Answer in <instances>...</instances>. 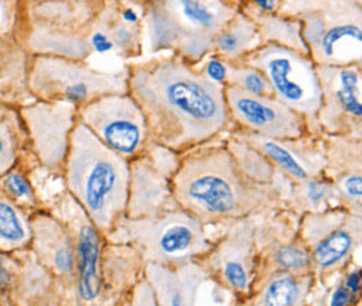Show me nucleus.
<instances>
[{
	"mask_svg": "<svg viewBox=\"0 0 362 306\" xmlns=\"http://www.w3.org/2000/svg\"><path fill=\"white\" fill-rule=\"evenodd\" d=\"M128 88L145 116L149 137L172 150L206 142L228 120L223 86L178 57L134 67Z\"/></svg>",
	"mask_w": 362,
	"mask_h": 306,
	"instance_id": "obj_1",
	"label": "nucleus"
},
{
	"mask_svg": "<svg viewBox=\"0 0 362 306\" xmlns=\"http://www.w3.org/2000/svg\"><path fill=\"white\" fill-rule=\"evenodd\" d=\"M173 191L181 208L200 222L238 219L265 201L224 148L188 155L174 176Z\"/></svg>",
	"mask_w": 362,
	"mask_h": 306,
	"instance_id": "obj_2",
	"label": "nucleus"
},
{
	"mask_svg": "<svg viewBox=\"0 0 362 306\" xmlns=\"http://www.w3.org/2000/svg\"><path fill=\"white\" fill-rule=\"evenodd\" d=\"M72 195L98 230L109 231L127 208L130 173L127 162L104 143L84 123L74 125L66 159Z\"/></svg>",
	"mask_w": 362,
	"mask_h": 306,
	"instance_id": "obj_3",
	"label": "nucleus"
},
{
	"mask_svg": "<svg viewBox=\"0 0 362 306\" xmlns=\"http://www.w3.org/2000/svg\"><path fill=\"white\" fill-rule=\"evenodd\" d=\"M114 234L132 242L149 262L160 265H182L209 252L210 245L200 222L182 210L114 226Z\"/></svg>",
	"mask_w": 362,
	"mask_h": 306,
	"instance_id": "obj_4",
	"label": "nucleus"
},
{
	"mask_svg": "<svg viewBox=\"0 0 362 306\" xmlns=\"http://www.w3.org/2000/svg\"><path fill=\"white\" fill-rule=\"evenodd\" d=\"M269 81L276 99L302 117L316 116L322 107V85L318 68L310 57L282 43L260 46L244 59Z\"/></svg>",
	"mask_w": 362,
	"mask_h": 306,
	"instance_id": "obj_5",
	"label": "nucleus"
},
{
	"mask_svg": "<svg viewBox=\"0 0 362 306\" xmlns=\"http://www.w3.org/2000/svg\"><path fill=\"white\" fill-rule=\"evenodd\" d=\"M31 86L46 102L85 104L110 93H126L128 77L94 71L58 56H39L34 61Z\"/></svg>",
	"mask_w": 362,
	"mask_h": 306,
	"instance_id": "obj_6",
	"label": "nucleus"
},
{
	"mask_svg": "<svg viewBox=\"0 0 362 306\" xmlns=\"http://www.w3.org/2000/svg\"><path fill=\"white\" fill-rule=\"evenodd\" d=\"M168 6L155 21L158 45L177 46L191 57L205 54L233 15L222 0H168Z\"/></svg>",
	"mask_w": 362,
	"mask_h": 306,
	"instance_id": "obj_7",
	"label": "nucleus"
},
{
	"mask_svg": "<svg viewBox=\"0 0 362 306\" xmlns=\"http://www.w3.org/2000/svg\"><path fill=\"white\" fill-rule=\"evenodd\" d=\"M80 111L81 123L124 159L138 155L148 141V124L131 95H104L82 104Z\"/></svg>",
	"mask_w": 362,
	"mask_h": 306,
	"instance_id": "obj_8",
	"label": "nucleus"
},
{
	"mask_svg": "<svg viewBox=\"0 0 362 306\" xmlns=\"http://www.w3.org/2000/svg\"><path fill=\"white\" fill-rule=\"evenodd\" d=\"M224 93L228 113L255 134L276 139H294L302 135V116L278 99L252 95L228 85Z\"/></svg>",
	"mask_w": 362,
	"mask_h": 306,
	"instance_id": "obj_9",
	"label": "nucleus"
},
{
	"mask_svg": "<svg viewBox=\"0 0 362 306\" xmlns=\"http://www.w3.org/2000/svg\"><path fill=\"white\" fill-rule=\"evenodd\" d=\"M304 235L318 267L329 272L342 266L352 254L360 242L361 223L343 213L310 216L305 222Z\"/></svg>",
	"mask_w": 362,
	"mask_h": 306,
	"instance_id": "obj_10",
	"label": "nucleus"
},
{
	"mask_svg": "<svg viewBox=\"0 0 362 306\" xmlns=\"http://www.w3.org/2000/svg\"><path fill=\"white\" fill-rule=\"evenodd\" d=\"M26 117L32 131L39 156L48 166H58L68 150L72 125V107L58 102V104L40 103L26 110Z\"/></svg>",
	"mask_w": 362,
	"mask_h": 306,
	"instance_id": "obj_11",
	"label": "nucleus"
},
{
	"mask_svg": "<svg viewBox=\"0 0 362 306\" xmlns=\"http://www.w3.org/2000/svg\"><path fill=\"white\" fill-rule=\"evenodd\" d=\"M322 85V116L328 123L338 118H361V72L348 65H319Z\"/></svg>",
	"mask_w": 362,
	"mask_h": 306,
	"instance_id": "obj_12",
	"label": "nucleus"
},
{
	"mask_svg": "<svg viewBox=\"0 0 362 306\" xmlns=\"http://www.w3.org/2000/svg\"><path fill=\"white\" fill-rule=\"evenodd\" d=\"M252 234L241 227L223 242L212 255V266L222 281L236 291H246L252 266Z\"/></svg>",
	"mask_w": 362,
	"mask_h": 306,
	"instance_id": "obj_13",
	"label": "nucleus"
},
{
	"mask_svg": "<svg viewBox=\"0 0 362 306\" xmlns=\"http://www.w3.org/2000/svg\"><path fill=\"white\" fill-rule=\"evenodd\" d=\"M148 276L162 305H188L195 300L204 272L190 262L176 266L149 262Z\"/></svg>",
	"mask_w": 362,
	"mask_h": 306,
	"instance_id": "obj_14",
	"label": "nucleus"
},
{
	"mask_svg": "<svg viewBox=\"0 0 362 306\" xmlns=\"http://www.w3.org/2000/svg\"><path fill=\"white\" fill-rule=\"evenodd\" d=\"M98 258L99 241L96 230L86 226L80 231L78 238V259H80V295L85 301L95 300L99 294L98 279Z\"/></svg>",
	"mask_w": 362,
	"mask_h": 306,
	"instance_id": "obj_15",
	"label": "nucleus"
},
{
	"mask_svg": "<svg viewBox=\"0 0 362 306\" xmlns=\"http://www.w3.org/2000/svg\"><path fill=\"white\" fill-rule=\"evenodd\" d=\"M310 280L294 274H278L268 281L259 293L256 304L259 305H297L305 298Z\"/></svg>",
	"mask_w": 362,
	"mask_h": 306,
	"instance_id": "obj_16",
	"label": "nucleus"
},
{
	"mask_svg": "<svg viewBox=\"0 0 362 306\" xmlns=\"http://www.w3.org/2000/svg\"><path fill=\"white\" fill-rule=\"evenodd\" d=\"M251 139H252V145L255 148H258L266 157H269L274 163H278L290 176L297 180L308 178V173L305 167L296 159L294 153L282 142L283 139L269 138L265 135H259V134L252 135Z\"/></svg>",
	"mask_w": 362,
	"mask_h": 306,
	"instance_id": "obj_17",
	"label": "nucleus"
},
{
	"mask_svg": "<svg viewBox=\"0 0 362 306\" xmlns=\"http://www.w3.org/2000/svg\"><path fill=\"white\" fill-rule=\"evenodd\" d=\"M256 39V29L250 21L241 18L230 21L227 26L218 35L214 43L220 53L227 57H237L246 52V47Z\"/></svg>",
	"mask_w": 362,
	"mask_h": 306,
	"instance_id": "obj_18",
	"label": "nucleus"
},
{
	"mask_svg": "<svg viewBox=\"0 0 362 306\" xmlns=\"http://www.w3.org/2000/svg\"><path fill=\"white\" fill-rule=\"evenodd\" d=\"M226 85L258 96L276 98L265 75L251 65H228Z\"/></svg>",
	"mask_w": 362,
	"mask_h": 306,
	"instance_id": "obj_19",
	"label": "nucleus"
},
{
	"mask_svg": "<svg viewBox=\"0 0 362 306\" xmlns=\"http://www.w3.org/2000/svg\"><path fill=\"white\" fill-rule=\"evenodd\" d=\"M30 238V231L18 210L0 198V247H18Z\"/></svg>",
	"mask_w": 362,
	"mask_h": 306,
	"instance_id": "obj_20",
	"label": "nucleus"
},
{
	"mask_svg": "<svg viewBox=\"0 0 362 306\" xmlns=\"http://www.w3.org/2000/svg\"><path fill=\"white\" fill-rule=\"evenodd\" d=\"M16 157V135L12 121H0V176L6 173Z\"/></svg>",
	"mask_w": 362,
	"mask_h": 306,
	"instance_id": "obj_21",
	"label": "nucleus"
},
{
	"mask_svg": "<svg viewBox=\"0 0 362 306\" xmlns=\"http://www.w3.org/2000/svg\"><path fill=\"white\" fill-rule=\"evenodd\" d=\"M274 261L282 270L296 272V270H301L308 266L310 256L302 249L288 245V247H283L278 249V254L274 256Z\"/></svg>",
	"mask_w": 362,
	"mask_h": 306,
	"instance_id": "obj_22",
	"label": "nucleus"
},
{
	"mask_svg": "<svg viewBox=\"0 0 362 306\" xmlns=\"http://www.w3.org/2000/svg\"><path fill=\"white\" fill-rule=\"evenodd\" d=\"M6 188L18 198H31V195H32L31 187L18 174H12V176L7 177Z\"/></svg>",
	"mask_w": 362,
	"mask_h": 306,
	"instance_id": "obj_23",
	"label": "nucleus"
},
{
	"mask_svg": "<svg viewBox=\"0 0 362 306\" xmlns=\"http://www.w3.org/2000/svg\"><path fill=\"white\" fill-rule=\"evenodd\" d=\"M205 75L216 84H224L227 81V67L219 60H210L206 65Z\"/></svg>",
	"mask_w": 362,
	"mask_h": 306,
	"instance_id": "obj_24",
	"label": "nucleus"
},
{
	"mask_svg": "<svg viewBox=\"0 0 362 306\" xmlns=\"http://www.w3.org/2000/svg\"><path fill=\"white\" fill-rule=\"evenodd\" d=\"M90 43H92V46L96 49L98 52L100 53L108 52V50H110V49L113 47V43L108 40V36H106L104 33L100 32L94 33V35L90 36Z\"/></svg>",
	"mask_w": 362,
	"mask_h": 306,
	"instance_id": "obj_25",
	"label": "nucleus"
},
{
	"mask_svg": "<svg viewBox=\"0 0 362 306\" xmlns=\"http://www.w3.org/2000/svg\"><path fill=\"white\" fill-rule=\"evenodd\" d=\"M344 188L346 192L350 196L354 198H361V177H350L344 183Z\"/></svg>",
	"mask_w": 362,
	"mask_h": 306,
	"instance_id": "obj_26",
	"label": "nucleus"
},
{
	"mask_svg": "<svg viewBox=\"0 0 362 306\" xmlns=\"http://www.w3.org/2000/svg\"><path fill=\"white\" fill-rule=\"evenodd\" d=\"M348 291L347 288H337L333 297H332V305H346L347 301H348Z\"/></svg>",
	"mask_w": 362,
	"mask_h": 306,
	"instance_id": "obj_27",
	"label": "nucleus"
},
{
	"mask_svg": "<svg viewBox=\"0 0 362 306\" xmlns=\"http://www.w3.org/2000/svg\"><path fill=\"white\" fill-rule=\"evenodd\" d=\"M360 283H361V279H360V273H352L347 279V288L351 290L352 293H356L360 290Z\"/></svg>",
	"mask_w": 362,
	"mask_h": 306,
	"instance_id": "obj_28",
	"label": "nucleus"
},
{
	"mask_svg": "<svg viewBox=\"0 0 362 306\" xmlns=\"http://www.w3.org/2000/svg\"><path fill=\"white\" fill-rule=\"evenodd\" d=\"M259 7H262L266 11H272L276 6V0H255Z\"/></svg>",
	"mask_w": 362,
	"mask_h": 306,
	"instance_id": "obj_29",
	"label": "nucleus"
},
{
	"mask_svg": "<svg viewBox=\"0 0 362 306\" xmlns=\"http://www.w3.org/2000/svg\"><path fill=\"white\" fill-rule=\"evenodd\" d=\"M123 17L127 22H136V14L134 13L132 10H126L123 14Z\"/></svg>",
	"mask_w": 362,
	"mask_h": 306,
	"instance_id": "obj_30",
	"label": "nucleus"
},
{
	"mask_svg": "<svg viewBox=\"0 0 362 306\" xmlns=\"http://www.w3.org/2000/svg\"><path fill=\"white\" fill-rule=\"evenodd\" d=\"M4 281H7V273L6 270L3 269V266L0 265V284L4 283Z\"/></svg>",
	"mask_w": 362,
	"mask_h": 306,
	"instance_id": "obj_31",
	"label": "nucleus"
}]
</instances>
